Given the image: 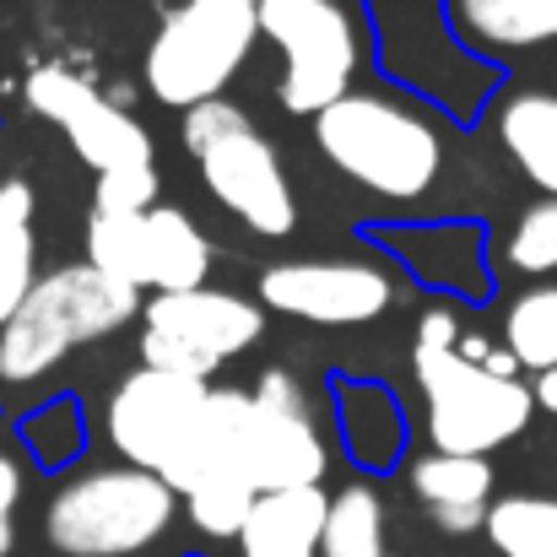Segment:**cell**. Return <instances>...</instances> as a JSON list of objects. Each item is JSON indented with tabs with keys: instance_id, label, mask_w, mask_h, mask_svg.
Listing matches in <instances>:
<instances>
[{
	"instance_id": "6da1fadb",
	"label": "cell",
	"mask_w": 557,
	"mask_h": 557,
	"mask_svg": "<svg viewBox=\"0 0 557 557\" xmlns=\"http://www.w3.org/2000/svg\"><path fill=\"white\" fill-rule=\"evenodd\" d=\"M411 373L428 400V438L444 455H493L520 438L536 400L520 379L482 369L460 352L455 309H422L411 331Z\"/></svg>"
},
{
	"instance_id": "7a4b0ae2",
	"label": "cell",
	"mask_w": 557,
	"mask_h": 557,
	"mask_svg": "<svg viewBox=\"0 0 557 557\" xmlns=\"http://www.w3.org/2000/svg\"><path fill=\"white\" fill-rule=\"evenodd\" d=\"M314 141L336 174L379 200H422L444 174V136L389 92H347L314 114Z\"/></svg>"
},
{
	"instance_id": "3957f363",
	"label": "cell",
	"mask_w": 557,
	"mask_h": 557,
	"mask_svg": "<svg viewBox=\"0 0 557 557\" xmlns=\"http://www.w3.org/2000/svg\"><path fill=\"white\" fill-rule=\"evenodd\" d=\"M141 314V293L109 282L92 265H60L33 282L22 309L0 325V384L27 389L54 373L76 347H92Z\"/></svg>"
},
{
	"instance_id": "277c9868",
	"label": "cell",
	"mask_w": 557,
	"mask_h": 557,
	"mask_svg": "<svg viewBox=\"0 0 557 557\" xmlns=\"http://www.w3.org/2000/svg\"><path fill=\"white\" fill-rule=\"evenodd\" d=\"M180 520V493L141 466H92L44 504V542L60 557H147Z\"/></svg>"
},
{
	"instance_id": "5b68a950",
	"label": "cell",
	"mask_w": 557,
	"mask_h": 557,
	"mask_svg": "<svg viewBox=\"0 0 557 557\" xmlns=\"http://www.w3.org/2000/svg\"><path fill=\"white\" fill-rule=\"evenodd\" d=\"M222 460L255 493L320 487L331 471V444L309 411L304 384L287 369L260 373L255 389L222 384Z\"/></svg>"
},
{
	"instance_id": "8992f818",
	"label": "cell",
	"mask_w": 557,
	"mask_h": 557,
	"mask_svg": "<svg viewBox=\"0 0 557 557\" xmlns=\"http://www.w3.org/2000/svg\"><path fill=\"white\" fill-rule=\"evenodd\" d=\"M185 152L211 200L227 216H238L249 233L287 238L298 227V195L287 185V169L244 109L222 98L185 109Z\"/></svg>"
},
{
	"instance_id": "52a82bcc",
	"label": "cell",
	"mask_w": 557,
	"mask_h": 557,
	"mask_svg": "<svg viewBox=\"0 0 557 557\" xmlns=\"http://www.w3.org/2000/svg\"><path fill=\"white\" fill-rule=\"evenodd\" d=\"M206 389L211 384H200V379L147 369V363L136 373H125L109 395V411H103L114 455L125 466H141V471L163 476L174 493H185L195 482V466H200Z\"/></svg>"
},
{
	"instance_id": "ba28073f",
	"label": "cell",
	"mask_w": 557,
	"mask_h": 557,
	"mask_svg": "<svg viewBox=\"0 0 557 557\" xmlns=\"http://www.w3.org/2000/svg\"><path fill=\"white\" fill-rule=\"evenodd\" d=\"M255 38V0H180L147 49V92L169 109L222 98V87L249 60Z\"/></svg>"
},
{
	"instance_id": "9c48e42d",
	"label": "cell",
	"mask_w": 557,
	"mask_h": 557,
	"mask_svg": "<svg viewBox=\"0 0 557 557\" xmlns=\"http://www.w3.org/2000/svg\"><path fill=\"white\" fill-rule=\"evenodd\" d=\"M260 38L282 54V109L287 114H320L336 98L352 92V76L363 65V33L336 0H255Z\"/></svg>"
},
{
	"instance_id": "30bf717a",
	"label": "cell",
	"mask_w": 557,
	"mask_h": 557,
	"mask_svg": "<svg viewBox=\"0 0 557 557\" xmlns=\"http://www.w3.org/2000/svg\"><path fill=\"white\" fill-rule=\"evenodd\" d=\"M265 336V309L222 293V287H189V293H158L141 304V358L147 369L185 373L211 384V373L249 352Z\"/></svg>"
},
{
	"instance_id": "8fae6325",
	"label": "cell",
	"mask_w": 557,
	"mask_h": 557,
	"mask_svg": "<svg viewBox=\"0 0 557 557\" xmlns=\"http://www.w3.org/2000/svg\"><path fill=\"white\" fill-rule=\"evenodd\" d=\"M22 98H27V109H33L38 120H49V125L65 131L71 152H76L92 174H120V169H147V163H152V136H147V125H141L131 109L109 103L87 76H76V71H65V65H38V71L27 76Z\"/></svg>"
},
{
	"instance_id": "7c38bea8",
	"label": "cell",
	"mask_w": 557,
	"mask_h": 557,
	"mask_svg": "<svg viewBox=\"0 0 557 557\" xmlns=\"http://www.w3.org/2000/svg\"><path fill=\"white\" fill-rule=\"evenodd\" d=\"M400 298L373 260H282L260 276V304L304 325H369Z\"/></svg>"
},
{
	"instance_id": "4fadbf2b",
	"label": "cell",
	"mask_w": 557,
	"mask_h": 557,
	"mask_svg": "<svg viewBox=\"0 0 557 557\" xmlns=\"http://www.w3.org/2000/svg\"><path fill=\"white\" fill-rule=\"evenodd\" d=\"M493 466L487 455H444V449H428L422 460H411L406 471V487L411 498L428 509V520L444 531V536H471L482 531L487 509H493Z\"/></svg>"
},
{
	"instance_id": "5bb4252c",
	"label": "cell",
	"mask_w": 557,
	"mask_h": 557,
	"mask_svg": "<svg viewBox=\"0 0 557 557\" xmlns=\"http://www.w3.org/2000/svg\"><path fill=\"white\" fill-rule=\"evenodd\" d=\"M211 271V244L180 206H152L141 211V244H136V276L152 293H189L206 287Z\"/></svg>"
},
{
	"instance_id": "9a60e30c",
	"label": "cell",
	"mask_w": 557,
	"mask_h": 557,
	"mask_svg": "<svg viewBox=\"0 0 557 557\" xmlns=\"http://www.w3.org/2000/svg\"><path fill=\"white\" fill-rule=\"evenodd\" d=\"M325 487H287L260 493L244 531L233 536L238 557H320V525H325Z\"/></svg>"
},
{
	"instance_id": "2e32d148",
	"label": "cell",
	"mask_w": 557,
	"mask_h": 557,
	"mask_svg": "<svg viewBox=\"0 0 557 557\" xmlns=\"http://www.w3.org/2000/svg\"><path fill=\"white\" fill-rule=\"evenodd\" d=\"M449 11L487 54H531L557 44V0H449Z\"/></svg>"
},
{
	"instance_id": "e0dca14e",
	"label": "cell",
	"mask_w": 557,
	"mask_h": 557,
	"mask_svg": "<svg viewBox=\"0 0 557 557\" xmlns=\"http://www.w3.org/2000/svg\"><path fill=\"white\" fill-rule=\"evenodd\" d=\"M498 147L509 163L542 189L557 195V92L553 87H525L498 109Z\"/></svg>"
},
{
	"instance_id": "ac0fdd59",
	"label": "cell",
	"mask_w": 557,
	"mask_h": 557,
	"mask_svg": "<svg viewBox=\"0 0 557 557\" xmlns=\"http://www.w3.org/2000/svg\"><path fill=\"white\" fill-rule=\"evenodd\" d=\"M33 185L0 180V325L22 309L38 282V233H33Z\"/></svg>"
},
{
	"instance_id": "d6986e66",
	"label": "cell",
	"mask_w": 557,
	"mask_h": 557,
	"mask_svg": "<svg viewBox=\"0 0 557 557\" xmlns=\"http://www.w3.org/2000/svg\"><path fill=\"white\" fill-rule=\"evenodd\" d=\"M320 557H389V520L384 498L369 482H347L342 493L325 498V525H320Z\"/></svg>"
},
{
	"instance_id": "ffe728a7",
	"label": "cell",
	"mask_w": 557,
	"mask_h": 557,
	"mask_svg": "<svg viewBox=\"0 0 557 557\" xmlns=\"http://www.w3.org/2000/svg\"><path fill=\"white\" fill-rule=\"evenodd\" d=\"M482 531L498 557H557V498L542 493L493 498Z\"/></svg>"
},
{
	"instance_id": "44dd1931",
	"label": "cell",
	"mask_w": 557,
	"mask_h": 557,
	"mask_svg": "<svg viewBox=\"0 0 557 557\" xmlns=\"http://www.w3.org/2000/svg\"><path fill=\"white\" fill-rule=\"evenodd\" d=\"M504 347L520 369H557V282L520 293L504 314Z\"/></svg>"
},
{
	"instance_id": "7402d4cb",
	"label": "cell",
	"mask_w": 557,
	"mask_h": 557,
	"mask_svg": "<svg viewBox=\"0 0 557 557\" xmlns=\"http://www.w3.org/2000/svg\"><path fill=\"white\" fill-rule=\"evenodd\" d=\"M509 265L525 276H557V195L520 211L509 233Z\"/></svg>"
},
{
	"instance_id": "603a6c76",
	"label": "cell",
	"mask_w": 557,
	"mask_h": 557,
	"mask_svg": "<svg viewBox=\"0 0 557 557\" xmlns=\"http://www.w3.org/2000/svg\"><path fill=\"white\" fill-rule=\"evenodd\" d=\"M158 206V169H120V174H98L92 189V211H114V216H141Z\"/></svg>"
},
{
	"instance_id": "cb8c5ba5",
	"label": "cell",
	"mask_w": 557,
	"mask_h": 557,
	"mask_svg": "<svg viewBox=\"0 0 557 557\" xmlns=\"http://www.w3.org/2000/svg\"><path fill=\"white\" fill-rule=\"evenodd\" d=\"M22 438H27V449L44 466H60L82 444V422H71V406H49V411H38V417L22 422Z\"/></svg>"
},
{
	"instance_id": "d4e9b609",
	"label": "cell",
	"mask_w": 557,
	"mask_h": 557,
	"mask_svg": "<svg viewBox=\"0 0 557 557\" xmlns=\"http://www.w3.org/2000/svg\"><path fill=\"white\" fill-rule=\"evenodd\" d=\"M22 504H27V466H22V455L11 444H0V557L16 553Z\"/></svg>"
},
{
	"instance_id": "484cf974",
	"label": "cell",
	"mask_w": 557,
	"mask_h": 557,
	"mask_svg": "<svg viewBox=\"0 0 557 557\" xmlns=\"http://www.w3.org/2000/svg\"><path fill=\"white\" fill-rule=\"evenodd\" d=\"M531 400H536L542 411H553V417H557V369H542V373H536V384H531Z\"/></svg>"
},
{
	"instance_id": "4316f807",
	"label": "cell",
	"mask_w": 557,
	"mask_h": 557,
	"mask_svg": "<svg viewBox=\"0 0 557 557\" xmlns=\"http://www.w3.org/2000/svg\"><path fill=\"white\" fill-rule=\"evenodd\" d=\"M389 557H395V553H389Z\"/></svg>"
}]
</instances>
